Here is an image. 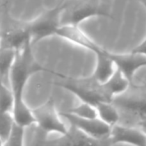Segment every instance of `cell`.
<instances>
[{"mask_svg":"<svg viewBox=\"0 0 146 146\" xmlns=\"http://www.w3.org/2000/svg\"><path fill=\"white\" fill-rule=\"evenodd\" d=\"M32 46L31 41H28L21 48L17 49L8 78V83L14 98L11 112L14 121L24 127L35 124L32 109L24 101L25 86L32 75L42 71H49L37 62L33 54Z\"/></svg>","mask_w":146,"mask_h":146,"instance_id":"1","label":"cell"},{"mask_svg":"<svg viewBox=\"0 0 146 146\" xmlns=\"http://www.w3.org/2000/svg\"><path fill=\"white\" fill-rule=\"evenodd\" d=\"M66 4V0H61V2L55 7L44 11L34 20L26 23L32 45L42 39L56 35L57 30L61 26V15Z\"/></svg>","mask_w":146,"mask_h":146,"instance_id":"2","label":"cell"},{"mask_svg":"<svg viewBox=\"0 0 146 146\" xmlns=\"http://www.w3.org/2000/svg\"><path fill=\"white\" fill-rule=\"evenodd\" d=\"M58 76L64 79L61 83H58V85L77 96L81 101L92 105H95L99 101H112L105 92L102 84L98 83L91 76L80 79L70 78L61 74H58Z\"/></svg>","mask_w":146,"mask_h":146,"instance_id":"3","label":"cell"},{"mask_svg":"<svg viewBox=\"0 0 146 146\" xmlns=\"http://www.w3.org/2000/svg\"><path fill=\"white\" fill-rule=\"evenodd\" d=\"M94 17L111 18V14L109 13L107 6L104 4L87 2L85 0L76 5L67 2L66 7L61 15V24L80 25L83 21Z\"/></svg>","mask_w":146,"mask_h":146,"instance_id":"4","label":"cell"},{"mask_svg":"<svg viewBox=\"0 0 146 146\" xmlns=\"http://www.w3.org/2000/svg\"><path fill=\"white\" fill-rule=\"evenodd\" d=\"M35 124L37 127L46 134L58 133L65 135L68 132L67 126L61 119L60 112L57 110L52 98L48 99L44 104L32 109Z\"/></svg>","mask_w":146,"mask_h":146,"instance_id":"5","label":"cell"},{"mask_svg":"<svg viewBox=\"0 0 146 146\" xmlns=\"http://www.w3.org/2000/svg\"><path fill=\"white\" fill-rule=\"evenodd\" d=\"M61 116L69 122L70 126L80 130L82 133L89 136L90 138L97 140L108 139L110 134L111 126L106 124L98 117L96 118H81L68 113L66 111L60 112Z\"/></svg>","mask_w":146,"mask_h":146,"instance_id":"6","label":"cell"},{"mask_svg":"<svg viewBox=\"0 0 146 146\" xmlns=\"http://www.w3.org/2000/svg\"><path fill=\"white\" fill-rule=\"evenodd\" d=\"M107 140L110 144L146 146V133L141 128L129 127L116 123L111 126Z\"/></svg>","mask_w":146,"mask_h":146,"instance_id":"7","label":"cell"},{"mask_svg":"<svg viewBox=\"0 0 146 146\" xmlns=\"http://www.w3.org/2000/svg\"><path fill=\"white\" fill-rule=\"evenodd\" d=\"M109 55L114 61L116 68H118L125 77L133 83L134 75L139 69L146 67V55L134 53H113L109 51Z\"/></svg>","mask_w":146,"mask_h":146,"instance_id":"8","label":"cell"},{"mask_svg":"<svg viewBox=\"0 0 146 146\" xmlns=\"http://www.w3.org/2000/svg\"><path fill=\"white\" fill-rule=\"evenodd\" d=\"M55 36H58L60 38L67 40L68 42L77 45V46L90 50L94 54L104 50L103 47L97 44L95 41L92 40L87 34H85L80 29L79 25L61 24V26L58 28Z\"/></svg>","mask_w":146,"mask_h":146,"instance_id":"9","label":"cell"},{"mask_svg":"<svg viewBox=\"0 0 146 146\" xmlns=\"http://www.w3.org/2000/svg\"><path fill=\"white\" fill-rule=\"evenodd\" d=\"M96 63L93 74L91 77L98 83H104L114 73L116 65L109 55V51L104 49L98 53H95Z\"/></svg>","mask_w":146,"mask_h":146,"instance_id":"10","label":"cell"},{"mask_svg":"<svg viewBox=\"0 0 146 146\" xmlns=\"http://www.w3.org/2000/svg\"><path fill=\"white\" fill-rule=\"evenodd\" d=\"M103 86L105 92L108 94L111 99H113L116 96L122 95L128 87L130 86V81L125 77L123 73L118 68L115 69L114 73L110 76L108 80H106L104 83H101Z\"/></svg>","mask_w":146,"mask_h":146,"instance_id":"11","label":"cell"},{"mask_svg":"<svg viewBox=\"0 0 146 146\" xmlns=\"http://www.w3.org/2000/svg\"><path fill=\"white\" fill-rule=\"evenodd\" d=\"M115 105L125 108L128 111L134 112L141 116L146 115V98L145 97H121L116 96L112 99Z\"/></svg>","mask_w":146,"mask_h":146,"instance_id":"12","label":"cell"},{"mask_svg":"<svg viewBox=\"0 0 146 146\" xmlns=\"http://www.w3.org/2000/svg\"><path fill=\"white\" fill-rule=\"evenodd\" d=\"M97 111V117L109 126L118 123L119 121V112L116 105L112 101H99L95 105Z\"/></svg>","mask_w":146,"mask_h":146,"instance_id":"13","label":"cell"},{"mask_svg":"<svg viewBox=\"0 0 146 146\" xmlns=\"http://www.w3.org/2000/svg\"><path fill=\"white\" fill-rule=\"evenodd\" d=\"M16 50L12 47L0 45V78L4 82H8L9 72L15 59Z\"/></svg>","mask_w":146,"mask_h":146,"instance_id":"14","label":"cell"},{"mask_svg":"<svg viewBox=\"0 0 146 146\" xmlns=\"http://www.w3.org/2000/svg\"><path fill=\"white\" fill-rule=\"evenodd\" d=\"M13 100L10 86L0 78V111H12Z\"/></svg>","mask_w":146,"mask_h":146,"instance_id":"15","label":"cell"},{"mask_svg":"<svg viewBox=\"0 0 146 146\" xmlns=\"http://www.w3.org/2000/svg\"><path fill=\"white\" fill-rule=\"evenodd\" d=\"M66 112L72 114V115L77 116V117H81V118H96L97 117V111H96L95 106L90 103H87V102H83V101H81V103H80L79 105L66 110Z\"/></svg>","mask_w":146,"mask_h":146,"instance_id":"16","label":"cell"},{"mask_svg":"<svg viewBox=\"0 0 146 146\" xmlns=\"http://www.w3.org/2000/svg\"><path fill=\"white\" fill-rule=\"evenodd\" d=\"M24 126L19 125L14 121L12 128L10 130V133L8 135L7 140L4 142L3 145L7 146H21L24 144V134H25Z\"/></svg>","mask_w":146,"mask_h":146,"instance_id":"17","label":"cell"},{"mask_svg":"<svg viewBox=\"0 0 146 146\" xmlns=\"http://www.w3.org/2000/svg\"><path fill=\"white\" fill-rule=\"evenodd\" d=\"M14 124L11 111H0V138L2 140L3 144L7 140L10 130Z\"/></svg>","mask_w":146,"mask_h":146,"instance_id":"18","label":"cell"},{"mask_svg":"<svg viewBox=\"0 0 146 146\" xmlns=\"http://www.w3.org/2000/svg\"><path fill=\"white\" fill-rule=\"evenodd\" d=\"M146 9V7H145ZM131 52L134 53H139V54L146 55V37L142 40V42H140L138 45H136L133 49L131 50Z\"/></svg>","mask_w":146,"mask_h":146,"instance_id":"19","label":"cell"},{"mask_svg":"<svg viewBox=\"0 0 146 146\" xmlns=\"http://www.w3.org/2000/svg\"><path fill=\"white\" fill-rule=\"evenodd\" d=\"M140 128L146 133V115L141 116V121H140Z\"/></svg>","mask_w":146,"mask_h":146,"instance_id":"20","label":"cell"},{"mask_svg":"<svg viewBox=\"0 0 146 146\" xmlns=\"http://www.w3.org/2000/svg\"><path fill=\"white\" fill-rule=\"evenodd\" d=\"M139 1L144 5V7H146V0H139Z\"/></svg>","mask_w":146,"mask_h":146,"instance_id":"21","label":"cell"},{"mask_svg":"<svg viewBox=\"0 0 146 146\" xmlns=\"http://www.w3.org/2000/svg\"><path fill=\"white\" fill-rule=\"evenodd\" d=\"M0 145H3V142H2V140H1V138H0Z\"/></svg>","mask_w":146,"mask_h":146,"instance_id":"22","label":"cell"}]
</instances>
